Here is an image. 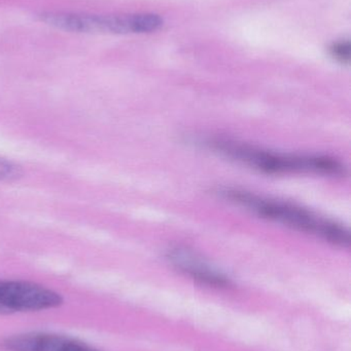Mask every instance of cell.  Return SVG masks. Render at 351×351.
<instances>
[{
  "label": "cell",
  "mask_w": 351,
  "mask_h": 351,
  "mask_svg": "<svg viewBox=\"0 0 351 351\" xmlns=\"http://www.w3.org/2000/svg\"><path fill=\"white\" fill-rule=\"evenodd\" d=\"M350 41H337L330 47V55L339 63L348 64L350 61Z\"/></svg>",
  "instance_id": "obj_6"
},
{
  "label": "cell",
  "mask_w": 351,
  "mask_h": 351,
  "mask_svg": "<svg viewBox=\"0 0 351 351\" xmlns=\"http://www.w3.org/2000/svg\"><path fill=\"white\" fill-rule=\"evenodd\" d=\"M2 351H101L76 338L49 333L10 336L0 343Z\"/></svg>",
  "instance_id": "obj_5"
},
{
  "label": "cell",
  "mask_w": 351,
  "mask_h": 351,
  "mask_svg": "<svg viewBox=\"0 0 351 351\" xmlns=\"http://www.w3.org/2000/svg\"><path fill=\"white\" fill-rule=\"evenodd\" d=\"M216 194L260 218L284 225L299 232L313 235L336 247H350V234L348 228L302 206L235 188H220Z\"/></svg>",
  "instance_id": "obj_2"
},
{
  "label": "cell",
  "mask_w": 351,
  "mask_h": 351,
  "mask_svg": "<svg viewBox=\"0 0 351 351\" xmlns=\"http://www.w3.org/2000/svg\"><path fill=\"white\" fill-rule=\"evenodd\" d=\"M22 169L10 160L0 158V182H12L22 177Z\"/></svg>",
  "instance_id": "obj_7"
},
{
  "label": "cell",
  "mask_w": 351,
  "mask_h": 351,
  "mask_svg": "<svg viewBox=\"0 0 351 351\" xmlns=\"http://www.w3.org/2000/svg\"><path fill=\"white\" fill-rule=\"evenodd\" d=\"M166 259L179 271L201 284L216 288L230 287L231 282L227 276L189 247L181 245L170 247L167 251Z\"/></svg>",
  "instance_id": "obj_4"
},
{
  "label": "cell",
  "mask_w": 351,
  "mask_h": 351,
  "mask_svg": "<svg viewBox=\"0 0 351 351\" xmlns=\"http://www.w3.org/2000/svg\"><path fill=\"white\" fill-rule=\"evenodd\" d=\"M63 304L59 293L35 282L0 280V315L35 313Z\"/></svg>",
  "instance_id": "obj_3"
},
{
  "label": "cell",
  "mask_w": 351,
  "mask_h": 351,
  "mask_svg": "<svg viewBox=\"0 0 351 351\" xmlns=\"http://www.w3.org/2000/svg\"><path fill=\"white\" fill-rule=\"evenodd\" d=\"M200 143L220 156L265 174H310L331 177H342L346 174L344 165L331 156L282 154L220 137L206 138Z\"/></svg>",
  "instance_id": "obj_1"
}]
</instances>
